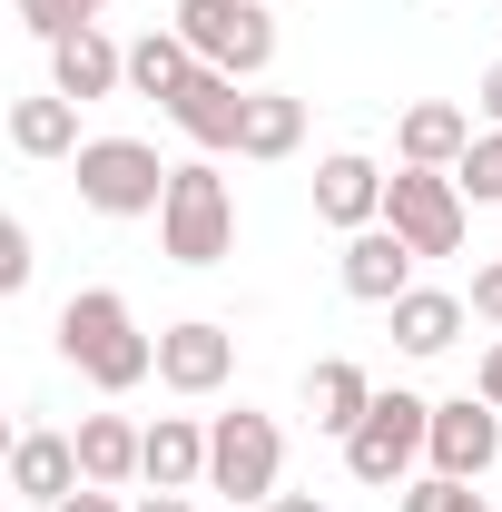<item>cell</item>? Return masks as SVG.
<instances>
[{
  "instance_id": "cell-1",
  "label": "cell",
  "mask_w": 502,
  "mask_h": 512,
  "mask_svg": "<svg viewBox=\"0 0 502 512\" xmlns=\"http://www.w3.org/2000/svg\"><path fill=\"white\" fill-rule=\"evenodd\" d=\"M60 355L99 384V394H128V384L158 375V335H138L119 286H79V296L60 306Z\"/></svg>"
},
{
  "instance_id": "cell-2",
  "label": "cell",
  "mask_w": 502,
  "mask_h": 512,
  "mask_svg": "<svg viewBox=\"0 0 502 512\" xmlns=\"http://www.w3.org/2000/svg\"><path fill=\"white\" fill-rule=\"evenodd\" d=\"M434 453V404L424 394H375V414L345 434V473L355 483H375V493H394V483H414V463Z\"/></svg>"
},
{
  "instance_id": "cell-3",
  "label": "cell",
  "mask_w": 502,
  "mask_h": 512,
  "mask_svg": "<svg viewBox=\"0 0 502 512\" xmlns=\"http://www.w3.org/2000/svg\"><path fill=\"white\" fill-rule=\"evenodd\" d=\"M69 168H79V207H99V217H158L168 178H178L148 138H89Z\"/></svg>"
},
{
  "instance_id": "cell-4",
  "label": "cell",
  "mask_w": 502,
  "mask_h": 512,
  "mask_svg": "<svg viewBox=\"0 0 502 512\" xmlns=\"http://www.w3.org/2000/svg\"><path fill=\"white\" fill-rule=\"evenodd\" d=\"M158 247L178 256V266H217V256L237 247V197H227V178H217L207 158H188V168L168 178V207H158Z\"/></svg>"
},
{
  "instance_id": "cell-5",
  "label": "cell",
  "mask_w": 502,
  "mask_h": 512,
  "mask_svg": "<svg viewBox=\"0 0 502 512\" xmlns=\"http://www.w3.org/2000/svg\"><path fill=\"white\" fill-rule=\"evenodd\" d=\"M168 30H178L207 69H227V79H266V60H276V20H266V0H178Z\"/></svg>"
},
{
  "instance_id": "cell-6",
  "label": "cell",
  "mask_w": 502,
  "mask_h": 512,
  "mask_svg": "<svg viewBox=\"0 0 502 512\" xmlns=\"http://www.w3.org/2000/svg\"><path fill=\"white\" fill-rule=\"evenodd\" d=\"M276 473H286V434H276V414H217L207 424V493H227V503H276Z\"/></svg>"
},
{
  "instance_id": "cell-7",
  "label": "cell",
  "mask_w": 502,
  "mask_h": 512,
  "mask_svg": "<svg viewBox=\"0 0 502 512\" xmlns=\"http://www.w3.org/2000/svg\"><path fill=\"white\" fill-rule=\"evenodd\" d=\"M384 227L414 256H453L463 247V178L453 168H394L384 178Z\"/></svg>"
},
{
  "instance_id": "cell-8",
  "label": "cell",
  "mask_w": 502,
  "mask_h": 512,
  "mask_svg": "<svg viewBox=\"0 0 502 512\" xmlns=\"http://www.w3.org/2000/svg\"><path fill=\"white\" fill-rule=\"evenodd\" d=\"M434 473H453V483H483L502 463V414L483 404V394H453V404H434V453H424Z\"/></svg>"
},
{
  "instance_id": "cell-9",
  "label": "cell",
  "mask_w": 502,
  "mask_h": 512,
  "mask_svg": "<svg viewBox=\"0 0 502 512\" xmlns=\"http://www.w3.org/2000/svg\"><path fill=\"white\" fill-rule=\"evenodd\" d=\"M414 266H424V256L404 247L394 227H355L345 256H335V276H345L355 306H394V296H414Z\"/></svg>"
},
{
  "instance_id": "cell-10",
  "label": "cell",
  "mask_w": 502,
  "mask_h": 512,
  "mask_svg": "<svg viewBox=\"0 0 502 512\" xmlns=\"http://www.w3.org/2000/svg\"><path fill=\"white\" fill-rule=\"evenodd\" d=\"M227 375H237V335H227V325L188 316V325L158 335V384H168V394H217Z\"/></svg>"
},
{
  "instance_id": "cell-11",
  "label": "cell",
  "mask_w": 502,
  "mask_h": 512,
  "mask_svg": "<svg viewBox=\"0 0 502 512\" xmlns=\"http://www.w3.org/2000/svg\"><path fill=\"white\" fill-rule=\"evenodd\" d=\"M315 217L345 227V237H355V227H384V168L365 148H335V158L315 168Z\"/></svg>"
},
{
  "instance_id": "cell-12",
  "label": "cell",
  "mask_w": 502,
  "mask_h": 512,
  "mask_svg": "<svg viewBox=\"0 0 502 512\" xmlns=\"http://www.w3.org/2000/svg\"><path fill=\"white\" fill-rule=\"evenodd\" d=\"M79 483L89 473H79V444L69 434H20L10 444V493H20V512H60Z\"/></svg>"
},
{
  "instance_id": "cell-13",
  "label": "cell",
  "mask_w": 502,
  "mask_h": 512,
  "mask_svg": "<svg viewBox=\"0 0 502 512\" xmlns=\"http://www.w3.org/2000/svg\"><path fill=\"white\" fill-rule=\"evenodd\" d=\"M168 119L188 128L197 148H237V128H247V79H227V69H197L188 89L168 99Z\"/></svg>"
},
{
  "instance_id": "cell-14",
  "label": "cell",
  "mask_w": 502,
  "mask_h": 512,
  "mask_svg": "<svg viewBox=\"0 0 502 512\" xmlns=\"http://www.w3.org/2000/svg\"><path fill=\"white\" fill-rule=\"evenodd\" d=\"M79 473L99 483V493H119V483H138L148 473V424H128V414H79Z\"/></svg>"
},
{
  "instance_id": "cell-15",
  "label": "cell",
  "mask_w": 502,
  "mask_h": 512,
  "mask_svg": "<svg viewBox=\"0 0 502 512\" xmlns=\"http://www.w3.org/2000/svg\"><path fill=\"white\" fill-rule=\"evenodd\" d=\"M119 79H128V50H119V40H99V20L69 30V40H50V89H60V99L89 109V99H109Z\"/></svg>"
},
{
  "instance_id": "cell-16",
  "label": "cell",
  "mask_w": 502,
  "mask_h": 512,
  "mask_svg": "<svg viewBox=\"0 0 502 512\" xmlns=\"http://www.w3.org/2000/svg\"><path fill=\"white\" fill-rule=\"evenodd\" d=\"M306 414H315V434H335V444H345V434L375 414V375H365L355 355H325V365L306 375Z\"/></svg>"
},
{
  "instance_id": "cell-17",
  "label": "cell",
  "mask_w": 502,
  "mask_h": 512,
  "mask_svg": "<svg viewBox=\"0 0 502 512\" xmlns=\"http://www.w3.org/2000/svg\"><path fill=\"white\" fill-rule=\"evenodd\" d=\"M384 316H394V345H404V355H453L463 325H473V306L443 296V286H414V296H394Z\"/></svg>"
},
{
  "instance_id": "cell-18",
  "label": "cell",
  "mask_w": 502,
  "mask_h": 512,
  "mask_svg": "<svg viewBox=\"0 0 502 512\" xmlns=\"http://www.w3.org/2000/svg\"><path fill=\"white\" fill-rule=\"evenodd\" d=\"M394 148H404V168H463L473 119H463L453 99H414V109H404V128H394Z\"/></svg>"
},
{
  "instance_id": "cell-19",
  "label": "cell",
  "mask_w": 502,
  "mask_h": 512,
  "mask_svg": "<svg viewBox=\"0 0 502 512\" xmlns=\"http://www.w3.org/2000/svg\"><path fill=\"white\" fill-rule=\"evenodd\" d=\"M138 483L197 493V483H207V424H197V414H158V424H148V473H138Z\"/></svg>"
},
{
  "instance_id": "cell-20",
  "label": "cell",
  "mask_w": 502,
  "mask_h": 512,
  "mask_svg": "<svg viewBox=\"0 0 502 512\" xmlns=\"http://www.w3.org/2000/svg\"><path fill=\"white\" fill-rule=\"evenodd\" d=\"M10 148H20V158H79V148H89V138H79V99H60V89H50V99H20V109H10Z\"/></svg>"
},
{
  "instance_id": "cell-21",
  "label": "cell",
  "mask_w": 502,
  "mask_h": 512,
  "mask_svg": "<svg viewBox=\"0 0 502 512\" xmlns=\"http://www.w3.org/2000/svg\"><path fill=\"white\" fill-rule=\"evenodd\" d=\"M296 138H306V99H296V89H247L237 158H296Z\"/></svg>"
},
{
  "instance_id": "cell-22",
  "label": "cell",
  "mask_w": 502,
  "mask_h": 512,
  "mask_svg": "<svg viewBox=\"0 0 502 512\" xmlns=\"http://www.w3.org/2000/svg\"><path fill=\"white\" fill-rule=\"evenodd\" d=\"M197 69H207V60H197V50L178 40V30H148V40L128 50V89H138V99H178V89H188Z\"/></svg>"
},
{
  "instance_id": "cell-23",
  "label": "cell",
  "mask_w": 502,
  "mask_h": 512,
  "mask_svg": "<svg viewBox=\"0 0 502 512\" xmlns=\"http://www.w3.org/2000/svg\"><path fill=\"white\" fill-rule=\"evenodd\" d=\"M453 178H463L473 207H502V128H483V138L463 148V168H453Z\"/></svg>"
},
{
  "instance_id": "cell-24",
  "label": "cell",
  "mask_w": 502,
  "mask_h": 512,
  "mask_svg": "<svg viewBox=\"0 0 502 512\" xmlns=\"http://www.w3.org/2000/svg\"><path fill=\"white\" fill-rule=\"evenodd\" d=\"M109 0H20V30H40V40H69V30H89Z\"/></svg>"
},
{
  "instance_id": "cell-25",
  "label": "cell",
  "mask_w": 502,
  "mask_h": 512,
  "mask_svg": "<svg viewBox=\"0 0 502 512\" xmlns=\"http://www.w3.org/2000/svg\"><path fill=\"white\" fill-rule=\"evenodd\" d=\"M404 512H483V493L453 473H424V483H404Z\"/></svg>"
},
{
  "instance_id": "cell-26",
  "label": "cell",
  "mask_w": 502,
  "mask_h": 512,
  "mask_svg": "<svg viewBox=\"0 0 502 512\" xmlns=\"http://www.w3.org/2000/svg\"><path fill=\"white\" fill-rule=\"evenodd\" d=\"M30 266H40V256H30V227H20V217H0V296H20V286H30Z\"/></svg>"
},
{
  "instance_id": "cell-27",
  "label": "cell",
  "mask_w": 502,
  "mask_h": 512,
  "mask_svg": "<svg viewBox=\"0 0 502 512\" xmlns=\"http://www.w3.org/2000/svg\"><path fill=\"white\" fill-rule=\"evenodd\" d=\"M463 306H473L483 325H502V256H493V266H473V296H463Z\"/></svg>"
},
{
  "instance_id": "cell-28",
  "label": "cell",
  "mask_w": 502,
  "mask_h": 512,
  "mask_svg": "<svg viewBox=\"0 0 502 512\" xmlns=\"http://www.w3.org/2000/svg\"><path fill=\"white\" fill-rule=\"evenodd\" d=\"M473 394H483V404H493V414H502V335H493V345H483V375H473Z\"/></svg>"
},
{
  "instance_id": "cell-29",
  "label": "cell",
  "mask_w": 502,
  "mask_h": 512,
  "mask_svg": "<svg viewBox=\"0 0 502 512\" xmlns=\"http://www.w3.org/2000/svg\"><path fill=\"white\" fill-rule=\"evenodd\" d=\"M473 109H483V119H493V128H502V60H493V69H483V89H473Z\"/></svg>"
},
{
  "instance_id": "cell-30",
  "label": "cell",
  "mask_w": 502,
  "mask_h": 512,
  "mask_svg": "<svg viewBox=\"0 0 502 512\" xmlns=\"http://www.w3.org/2000/svg\"><path fill=\"white\" fill-rule=\"evenodd\" d=\"M60 512H119V493H99V483H79V493H69Z\"/></svg>"
},
{
  "instance_id": "cell-31",
  "label": "cell",
  "mask_w": 502,
  "mask_h": 512,
  "mask_svg": "<svg viewBox=\"0 0 502 512\" xmlns=\"http://www.w3.org/2000/svg\"><path fill=\"white\" fill-rule=\"evenodd\" d=\"M138 512H197V503H188V493H148Z\"/></svg>"
},
{
  "instance_id": "cell-32",
  "label": "cell",
  "mask_w": 502,
  "mask_h": 512,
  "mask_svg": "<svg viewBox=\"0 0 502 512\" xmlns=\"http://www.w3.org/2000/svg\"><path fill=\"white\" fill-rule=\"evenodd\" d=\"M266 512H325V503H315V493H276Z\"/></svg>"
}]
</instances>
